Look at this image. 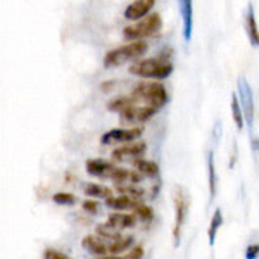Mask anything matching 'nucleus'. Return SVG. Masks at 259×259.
<instances>
[{
  "label": "nucleus",
  "mask_w": 259,
  "mask_h": 259,
  "mask_svg": "<svg viewBox=\"0 0 259 259\" xmlns=\"http://www.w3.org/2000/svg\"><path fill=\"white\" fill-rule=\"evenodd\" d=\"M245 257H247V259H256V257H259V244L249 245L247 250H245Z\"/></svg>",
  "instance_id": "c85d7f7f"
},
{
  "label": "nucleus",
  "mask_w": 259,
  "mask_h": 259,
  "mask_svg": "<svg viewBox=\"0 0 259 259\" xmlns=\"http://www.w3.org/2000/svg\"><path fill=\"white\" fill-rule=\"evenodd\" d=\"M144 128H114L106 132L100 137V144L102 145H112V144H126V142H133L140 139Z\"/></svg>",
  "instance_id": "0eeeda50"
},
{
  "label": "nucleus",
  "mask_w": 259,
  "mask_h": 259,
  "mask_svg": "<svg viewBox=\"0 0 259 259\" xmlns=\"http://www.w3.org/2000/svg\"><path fill=\"white\" fill-rule=\"evenodd\" d=\"M154 6H156V0H135V2L130 4L126 9H124V19L139 21L144 16L150 14Z\"/></svg>",
  "instance_id": "4468645a"
},
{
  "label": "nucleus",
  "mask_w": 259,
  "mask_h": 259,
  "mask_svg": "<svg viewBox=\"0 0 259 259\" xmlns=\"http://www.w3.org/2000/svg\"><path fill=\"white\" fill-rule=\"evenodd\" d=\"M133 168H135L139 173L144 175L145 178H157L159 177V166L157 162L149 161V159H133Z\"/></svg>",
  "instance_id": "a211bd4d"
},
{
  "label": "nucleus",
  "mask_w": 259,
  "mask_h": 259,
  "mask_svg": "<svg viewBox=\"0 0 259 259\" xmlns=\"http://www.w3.org/2000/svg\"><path fill=\"white\" fill-rule=\"evenodd\" d=\"M83 211L89 212V214H99L100 202H97V200H85L83 202Z\"/></svg>",
  "instance_id": "bb28decb"
},
{
  "label": "nucleus",
  "mask_w": 259,
  "mask_h": 259,
  "mask_svg": "<svg viewBox=\"0 0 259 259\" xmlns=\"http://www.w3.org/2000/svg\"><path fill=\"white\" fill-rule=\"evenodd\" d=\"M137 218H139V216H137L135 212H112L106 223L111 225V227L116 230H124V228L135 227Z\"/></svg>",
  "instance_id": "dca6fc26"
},
{
  "label": "nucleus",
  "mask_w": 259,
  "mask_h": 259,
  "mask_svg": "<svg viewBox=\"0 0 259 259\" xmlns=\"http://www.w3.org/2000/svg\"><path fill=\"white\" fill-rule=\"evenodd\" d=\"M132 95L139 100V102L152 106V107H156V109H162V107L169 102V95H168V92H166L164 85H161V83H157V81L137 83Z\"/></svg>",
  "instance_id": "f03ea898"
},
{
  "label": "nucleus",
  "mask_w": 259,
  "mask_h": 259,
  "mask_svg": "<svg viewBox=\"0 0 259 259\" xmlns=\"http://www.w3.org/2000/svg\"><path fill=\"white\" fill-rule=\"evenodd\" d=\"M85 168H87V173L92 175V177L112 180L114 175L118 173L119 166H116L114 162H111V161H104V159H89L85 162Z\"/></svg>",
  "instance_id": "9d476101"
},
{
  "label": "nucleus",
  "mask_w": 259,
  "mask_h": 259,
  "mask_svg": "<svg viewBox=\"0 0 259 259\" xmlns=\"http://www.w3.org/2000/svg\"><path fill=\"white\" fill-rule=\"evenodd\" d=\"M124 257H128V259H140V257H144V249H142V247H133Z\"/></svg>",
  "instance_id": "c756f323"
},
{
  "label": "nucleus",
  "mask_w": 259,
  "mask_h": 259,
  "mask_svg": "<svg viewBox=\"0 0 259 259\" xmlns=\"http://www.w3.org/2000/svg\"><path fill=\"white\" fill-rule=\"evenodd\" d=\"M225 223L223 220V212L221 209H214V214L211 218V223H209V228H207V240H209V245L212 247L216 242V235H218V230L221 228V225Z\"/></svg>",
  "instance_id": "4be33fe9"
},
{
  "label": "nucleus",
  "mask_w": 259,
  "mask_h": 259,
  "mask_svg": "<svg viewBox=\"0 0 259 259\" xmlns=\"http://www.w3.org/2000/svg\"><path fill=\"white\" fill-rule=\"evenodd\" d=\"M135 102H137V99L133 97V95H130V97H119V99L111 100V102L107 104V109L121 114V112H124L126 109H130V107H132Z\"/></svg>",
  "instance_id": "5701e85b"
},
{
  "label": "nucleus",
  "mask_w": 259,
  "mask_h": 259,
  "mask_svg": "<svg viewBox=\"0 0 259 259\" xmlns=\"http://www.w3.org/2000/svg\"><path fill=\"white\" fill-rule=\"evenodd\" d=\"M162 28V19L157 12H150V14L144 16L142 19L137 21L132 26H126L123 30L124 40L135 41V40H144L147 36H152L156 33H159Z\"/></svg>",
  "instance_id": "20e7f679"
},
{
  "label": "nucleus",
  "mask_w": 259,
  "mask_h": 259,
  "mask_svg": "<svg viewBox=\"0 0 259 259\" xmlns=\"http://www.w3.org/2000/svg\"><path fill=\"white\" fill-rule=\"evenodd\" d=\"M83 192H85L89 197L102 199V200L112 197V190L109 187L99 185V183H85V185H83Z\"/></svg>",
  "instance_id": "412c9836"
},
{
  "label": "nucleus",
  "mask_w": 259,
  "mask_h": 259,
  "mask_svg": "<svg viewBox=\"0 0 259 259\" xmlns=\"http://www.w3.org/2000/svg\"><path fill=\"white\" fill-rule=\"evenodd\" d=\"M81 245L87 252H90L92 256H99V257H106L109 256V244H107V239L97 235H87L85 239L81 240Z\"/></svg>",
  "instance_id": "9b49d317"
},
{
  "label": "nucleus",
  "mask_w": 259,
  "mask_h": 259,
  "mask_svg": "<svg viewBox=\"0 0 259 259\" xmlns=\"http://www.w3.org/2000/svg\"><path fill=\"white\" fill-rule=\"evenodd\" d=\"M133 212H135L137 216L142 220V221H145V223H149V221H152L154 218V211H152V207L150 206H145V204H139V206L133 209Z\"/></svg>",
  "instance_id": "a878e982"
},
{
  "label": "nucleus",
  "mask_w": 259,
  "mask_h": 259,
  "mask_svg": "<svg viewBox=\"0 0 259 259\" xmlns=\"http://www.w3.org/2000/svg\"><path fill=\"white\" fill-rule=\"evenodd\" d=\"M145 150H147V144L145 142H126L121 147L112 150V159L114 161H132V159H139L140 156H144Z\"/></svg>",
  "instance_id": "1a4fd4ad"
},
{
  "label": "nucleus",
  "mask_w": 259,
  "mask_h": 259,
  "mask_svg": "<svg viewBox=\"0 0 259 259\" xmlns=\"http://www.w3.org/2000/svg\"><path fill=\"white\" fill-rule=\"evenodd\" d=\"M173 204H175V225H173V245L180 247V242H182V233L183 227L189 218V192L183 187H177L173 194Z\"/></svg>",
  "instance_id": "39448f33"
},
{
  "label": "nucleus",
  "mask_w": 259,
  "mask_h": 259,
  "mask_svg": "<svg viewBox=\"0 0 259 259\" xmlns=\"http://www.w3.org/2000/svg\"><path fill=\"white\" fill-rule=\"evenodd\" d=\"M237 95H239L242 109H244L247 128L252 130V126H254V95H252V89H250V85L245 76H239V80H237Z\"/></svg>",
  "instance_id": "423d86ee"
},
{
  "label": "nucleus",
  "mask_w": 259,
  "mask_h": 259,
  "mask_svg": "<svg viewBox=\"0 0 259 259\" xmlns=\"http://www.w3.org/2000/svg\"><path fill=\"white\" fill-rule=\"evenodd\" d=\"M180 12L183 21V40L190 41L194 31V0H180Z\"/></svg>",
  "instance_id": "ddd939ff"
},
{
  "label": "nucleus",
  "mask_w": 259,
  "mask_h": 259,
  "mask_svg": "<svg viewBox=\"0 0 259 259\" xmlns=\"http://www.w3.org/2000/svg\"><path fill=\"white\" fill-rule=\"evenodd\" d=\"M244 28H245V33H247L250 45L259 49V28H257V21H256V11H254L252 4H247V9H245Z\"/></svg>",
  "instance_id": "f8f14e48"
},
{
  "label": "nucleus",
  "mask_w": 259,
  "mask_h": 259,
  "mask_svg": "<svg viewBox=\"0 0 259 259\" xmlns=\"http://www.w3.org/2000/svg\"><path fill=\"white\" fill-rule=\"evenodd\" d=\"M106 202V206L109 207L112 211H126V209H135L139 204H142V199H137V197H132V195H124L121 194L119 197H109L104 200Z\"/></svg>",
  "instance_id": "2eb2a0df"
},
{
  "label": "nucleus",
  "mask_w": 259,
  "mask_h": 259,
  "mask_svg": "<svg viewBox=\"0 0 259 259\" xmlns=\"http://www.w3.org/2000/svg\"><path fill=\"white\" fill-rule=\"evenodd\" d=\"M114 187L119 194L132 195V197H137V199H142L145 195V190L142 189L139 183H116Z\"/></svg>",
  "instance_id": "b1692460"
},
{
  "label": "nucleus",
  "mask_w": 259,
  "mask_h": 259,
  "mask_svg": "<svg viewBox=\"0 0 259 259\" xmlns=\"http://www.w3.org/2000/svg\"><path fill=\"white\" fill-rule=\"evenodd\" d=\"M52 200L59 206H74L76 204V197L69 192H57L52 195Z\"/></svg>",
  "instance_id": "393cba45"
},
{
  "label": "nucleus",
  "mask_w": 259,
  "mask_h": 259,
  "mask_svg": "<svg viewBox=\"0 0 259 259\" xmlns=\"http://www.w3.org/2000/svg\"><path fill=\"white\" fill-rule=\"evenodd\" d=\"M169 59L171 57L168 52L166 56L137 61L130 66V73L140 78H149V80H166L173 73V62Z\"/></svg>",
  "instance_id": "f257e3e1"
},
{
  "label": "nucleus",
  "mask_w": 259,
  "mask_h": 259,
  "mask_svg": "<svg viewBox=\"0 0 259 259\" xmlns=\"http://www.w3.org/2000/svg\"><path fill=\"white\" fill-rule=\"evenodd\" d=\"M230 107H232V118H233V121H235L237 130L247 128V123H245V116H244V109H242V104H240L239 95H237V94L232 95V104H230Z\"/></svg>",
  "instance_id": "aec40b11"
},
{
  "label": "nucleus",
  "mask_w": 259,
  "mask_h": 259,
  "mask_svg": "<svg viewBox=\"0 0 259 259\" xmlns=\"http://www.w3.org/2000/svg\"><path fill=\"white\" fill-rule=\"evenodd\" d=\"M44 257L45 259H68L69 256L64 252H61V250H56V249H47L44 252Z\"/></svg>",
  "instance_id": "cd10ccee"
},
{
  "label": "nucleus",
  "mask_w": 259,
  "mask_h": 259,
  "mask_svg": "<svg viewBox=\"0 0 259 259\" xmlns=\"http://www.w3.org/2000/svg\"><path fill=\"white\" fill-rule=\"evenodd\" d=\"M207 187H209V200L212 202L218 190V177H216V166H214V152H207Z\"/></svg>",
  "instance_id": "f3484780"
},
{
  "label": "nucleus",
  "mask_w": 259,
  "mask_h": 259,
  "mask_svg": "<svg viewBox=\"0 0 259 259\" xmlns=\"http://www.w3.org/2000/svg\"><path fill=\"white\" fill-rule=\"evenodd\" d=\"M109 244V256H118L119 252H124L133 245V237L132 235H119L118 239H107Z\"/></svg>",
  "instance_id": "6ab92c4d"
},
{
  "label": "nucleus",
  "mask_w": 259,
  "mask_h": 259,
  "mask_svg": "<svg viewBox=\"0 0 259 259\" xmlns=\"http://www.w3.org/2000/svg\"><path fill=\"white\" fill-rule=\"evenodd\" d=\"M145 52H147V44L144 40L130 41L128 45L112 49L106 54V57H104V68H118V66L124 64V62L139 59Z\"/></svg>",
  "instance_id": "7ed1b4c3"
},
{
  "label": "nucleus",
  "mask_w": 259,
  "mask_h": 259,
  "mask_svg": "<svg viewBox=\"0 0 259 259\" xmlns=\"http://www.w3.org/2000/svg\"><path fill=\"white\" fill-rule=\"evenodd\" d=\"M157 111L159 109H156V107H152V106H147V104H142L137 100L130 109L121 112L119 116L123 123H145V121H149Z\"/></svg>",
  "instance_id": "6e6552de"
}]
</instances>
